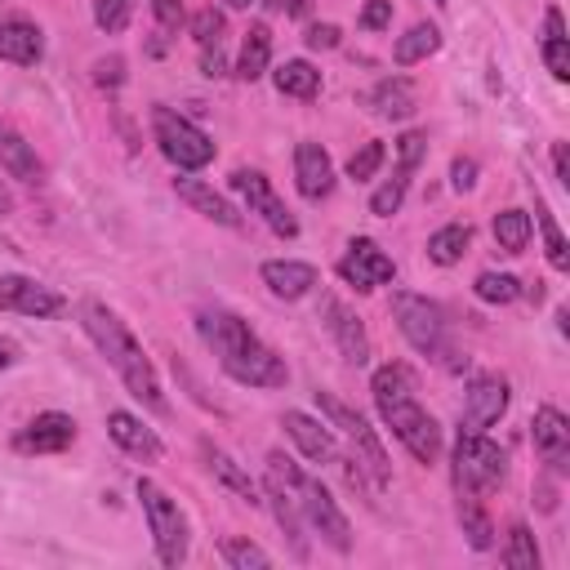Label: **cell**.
Instances as JSON below:
<instances>
[{
    "label": "cell",
    "mask_w": 570,
    "mask_h": 570,
    "mask_svg": "<svg viewBox=\"0 0 570 570\" xmlns=\"http://www.w3.org/2000/svg\"><path fill=\"white\" fill-rule=\"evenodd\" d=\"M71 442H77V419L62 410H45L14 437V451L19 455H62Z\"/></svg>",
    "instance_id": "obj_15"
},
{
    "label": "cell",
    "mask_w": 570,
    "mask_h": 570,
    "mask_svg": "<svg viewBox=\"0 0 570 570\" xmlns=\"http://www.w3.org/2000/svg\"><path fill=\"white\" fill-rule=\"evenodd\" d=\"M0 166H5L10 179H23V183H41V161L32 152V142L19 138L14 129L0 125Z\"/></svg>",
    "instance_id": "obj_25"
},
{
    "label": "cell",
    "mask_w": 570,
    "mask_h": 570,
    "mask_svg": "<svg viewBox=\"0 0 570 570\" xmlns=\"http://www.w3.org/2000/svg\"><path fill=\"white\" fill-rule=\"evenodd\" d=\"M392 317H397V330L406 334V343L428 356V362H437L442 371L459 375L468 371V356L459 362V352L451 343V326H446V312L428 299V295H414V290H397L392 295Z\"/></svg>",
    "instance_id": "obj_5"
},
{
    "label": "cell",
    "mask_w": 570,
    "mask_h": 570,
    "mask_svg": "<svg viewBox=\"0 0 570 570\" xmlns=\"http://www.w3.org/2000/svg\"><path fill=\"white\" fill-rule=\"evenodd\" d=\"M205 459H209V472L219 477L232 494H241L246 504H254V509L263 504V490H259V481H254V477H250V472H246V468H241L228 451H214V446H205Z\"/></svg>",
    "instance_id": "obj_24"
},
{
    "label": "cell",
    "mask_w": 570,
    "mask_h": 570,
    "mask_svg": "<svg viewBox=\"0 0 570 570\" xmlns=\"http://www.w3.org/2000/svg\"><path fill=\"white\" fill-rule=\"evenodd\" d=\"M490 228H494V241H499V250H504V254H522L531 246V232H535L526 209H499Z\"/></svg>",
    "instance_id": "obj_30"
},
{
    "label": "cell",
    "mask_w": 570,
    "mask_h": 570,
    "mask_svg": "<svg viewBox=\"0 0 570 570\" xmlns=\"http://www.w3.org/2000/svg\"><path fill=\"white\" fill-rule=\"evenodd\" d=\"M472 290H477L481 304H499V308H504V304H513L522 295V281L513 272H481L472 281Z\"/></svg>",
    "instance_id": "obj_32"
},
{
    "label": "cell",
    "mask_w": 570,
    "mask_h": 570,
    "mask_svg": "<svg viewBox=\"0 0 570 570\" xmlns=\"http://www.w3.org/2000/svg\"><path fill=\"white\" fill-rule=\"evenodd\" d=\"M272 86L285 94V99H317L321 94V71L308 62V58H290L272 71Z\"/></svg>",
    "instance_id": "obj_26"
},
{
    "label": "cell",
    "mask_w": 570,
    "mask_h": 570,
    "mask_svg": "<svg viewBox=\"0 0 570 570\" xmlns=\"http://www.w3.org/2000/svg\"><path fill=\"white\" fill-rule=\"evenodd\" d=\"M152 134H157V148L161 157L179 170V174H192V170H205L214 161V138L192 125L187 116L170 112V107H152Z\"/></svg>",
    "instance_id": "obj_6"
},
{
    "label": "cell",
    "mask_w": 570,
    "mask_h": 570,
    "mask_svg": "<svg viewBox=\"0 0 570 570\" xmlns=\"http://www.w3.org/2000/svg\"><path fill=\"white\" fill-rule=\"evenodd\" d=\"M14 362H19V347H14V343H10L5 334H0V375H5V371H10Z\"/></svg>",
    "instance_id": "obj_50"
},
{
    "label": "cell",
    "mask_w": 570,
    "mask_h": 570,
    "mask_svg": "<svg viewBox=\"0 0 570 570\" xmlns=\"http://www.w3.org/2000/svg\"><path fill=\"white\" fill-rule=\"evenodd\" d=\"M267 62H272V32L263 23H254L241 41V54H237V77L259 81V77H267Z\"/></svg>",
    "instance_id": "obj_27"
},
{
    "label": "cell",
    "mask_w": 570,
    "mask_h": 570,
    "mask_svg": "<svg viewBox=\"0 0 570 570\" xmlns=\"http://www.w3.org/2000/svg\"><path fill=\"white\" fill-rule=\"evenodd\" d=\"M472 246V228L468 224H446L437 228L433 237H428V259H433L437 267H455Z\"/></svg>",
    "instance_id": "obj_29"
},
{
    "label": "cell",
    "mask_w": 570,
    "mask_h": 570,
    "mask_svg": "<svg viewBox=\"0 0 570 570\" xmlns=\"http://www.w3.org/2000/svg\"><path fill=\"white\" fill-rule=\"evenodd\" d=\"M535 224H539V232H544V250H548V263H552L557 272H566V267H570V254H566V237H561L557 219H552V209L544 205V196H535Z\"/></svg>",
    "instance_id": "obj_33"
},
{
    "label": "cell",
    "mask_w": 570,
    "mask_h": 570,
    "mask_svg": "<svg viewBox=\"0 0 570 570\" xmlns=\"http://www.w3.org/2000/svg\"><path fill=\"white\" fill-rule=\"evenodd\" d=\"M371 392H375V406L384 414V423L392 428V437L419 459V464H437L442 455V423L419 406V384L414 375L401 366V362H388L375 371L371 379Z\"/></svg>",
    "instance_id": "obj_2"
},
{
    "label": "cell",
    "mask_w": 570,
    "mask_h": 570,
    "mask_svg": "<svg viewBox=\"0 0 570 570\" xmlns=\"http://www.w3.org/2000/svg\"><path fill=\"white\" fill-rule=\"evenodd\" d=\"M366 103H371V112H375V116H384V121H410V116H414V107H419L414 86H410L406 77H384V81L366 94Z\"/></svg>",
    "instance_id": "obj_23"
},
{
    "label": "cell",
    "mask_w": 570,
    "mask_h": 570,
    "mask_svg": "<svg viewBox=\"0 0 570 570\" xmlns=\"http://www.w3.org/2000/svg\"><path fill=\"white\" fill-rule=\"evenodd\" d=\"M224 23H228L224 10H214V5H209V10H196V14H192V41H196V45H219Z\"/></svg>",
    "instance_id": "obj_40"
},
{
    "label": "cell",
    "mask_w": 570,
    "mask_h": 570,
    "mask_svg": "<svg viewBox=\"0 0 570 570\" xmlns=\"http://www.w3.org/2000/svg\"><path fill=\"white\" fill-rule=\"evenodd\" d=\"M552 174L561 187H570V152H566V142H552Z\"/></svg>",
    "instance_id": "obj_49"
},
{
    "label": "cell",
    "mask_w": 570,
    "mask_h": 570,
    "mask_svg": "<svg viewBox=\"0 0 570 570\" xmlns=\"http://www.w3.org/2000/svg\"><path fill=\"white\" fill-rule=\"evenodd\" d=\"M219 552H224V561H228L232 570H267V566H272V557H267L259 544H250V539H224Z\"/></svg>",
    "instance_id": "obj_35"
},
{
    "label": "cell",
    "mask_w": 570,
    "mask_h": 570,
    "mask_svg": "<svg viewBox=\"0 0 570 570\" xmlns=\"http://www.w3.org/2000/svg\"><path fill=\"white\" fill-rule=\"evenodd\" d=\"M433 5H446V0H433Z\"/></svg>",
    "instance_id": "obj_53"
},
{
    "label": "cell",
    "mask_w": 570,
    "mask_h": 570,
    "mask_svg": "<svg viewBox=\"0 0 570 570\" xmlns=\"http://www.w3.org/2000/svg\"><path fill=\"white\" fill-rule=\"evenodd\" d=\"M152 14L166 32H179L187 23V10H183V0H152Z\"/></svg>",
    "instance_id": "obj_44"
},
{
    "label": "cell",
    "mask_w": 570,
    "mask_h": 570,
    "mask_svg": "<svg viewBox=\"0 0 570 570\" xmlns=\"http://www.w3.org/2000/svg\"><path fill=\"white\" fill-rule=\"evenodd\" d=\"M267 481H276L281 490H290V499L299 504V517H304L334 552H352V526H347L343 509L334 504V494H330L317 477H308L290 455L272 451V455H267Z\"/></svg>",
    "instance_id": "obj_4"
},
{
    "label": "cell",
    "mask_w": 570,
    "mask_h": 570,
    "mask_svg": "<svg viewBox=\"0 0 570 570\" xmlns=\"http://www.w3.org/2000/svg\"><path fill=\"white\" fill-rule=\"evenodd\" d=\"M504 566H509V570H539V548H535V535H531L526 526H513V531H509Z\"/></svg>",
    "instance_id": "obj_34"
},
{
    "label": "cell",
    "mask_w": 570,
    "mask_h": 570,
    "mask_svg": "<svg viewBox=\"0 0 570 570\" xmlns=\"http://www.w3.org/2000/svg\"><path fill=\"white\" fill-rule=\"evenodd\" d=\"M339 276L352 285V290L371 295V290H379V285H388V281L397 276V263H392L371 237H356V241L347 246V254L339 259Z\"/></svg>",
    "instance_id": "obj_12"
},
{
    "label": "cell",
    "mask_w": 570,
    "mask_h": 570,
    "mask_svg": "<svg viewBox=\"0 0 570 570\" xmlns=\"http://www.w3.org/2000/svg\"><path fill=\"white\" fill-rule=\"evenodd\" d=\"M379 166H384V142H379V138H371V142H362V148L352 152V161H347V179L366 183V179H375V174H379Z\"/></svg>",
    "instance_id": "obj_37"
},
{
    "label": "cell",
    "mask_w": 570,
    "mask_h": 570,
    "mask_svg": "<svg viewBox=\"0 0 570 570\" xmlns=\"http://www.w3.org/2000/svg\"><path fill=\"white\" fill-rule=\"evenodd\" d=\"M362 23L366 32H384V27H392V0H366V10H362Z\"/></svg>",
    "instance_id": "obj_43"
},
{
    "label": "cell",
    "mask_w": 570,
    "mask_h": 570,
    "mask_svg": "<svg viewBox=\"0 0 570 570\" xmlns=\"http://www.w3.org/2000/svg\"><path fill=\"white\" fill-rule=\"evenodd\" d=\"M0 58L14 67H36L45 58V36L23 14H0Z\"/></svg>",
    "instance_id": "obj_17"
},
{
    "label": "cell",
    "mask_w": 570,
    "mask_h": 570,
    "mask_svg": "<svg viewBox=\"0 0 570 570\" xmlns=\"http://www.w3.org/2000/svg\"><path fill=\"white\" fill-rule=\"evenodd\" d=\"M196 330L205 339V347L219 356V366L228 379L246 384V388H285L290 371H285L281 356L228 308H205L196 312Z\"/></svg>",
    "instance_id": "obj_1"
},
{
    "label": "cell",
    "mask_w": 570,
    "mask_h": 570,
    "mask_svg": "<svg viewBox=\"0 0 570 570\" xmlns=\"http://www.w3.org/2000/svg\"><path fill=\"white\" fill-rule=\"evenodd\" d=\"M201 71H205V77H214V81L228 77V58H224L219 45H201Z\"/></svg>",
    "instance_id": "obj_47"
},
{
    "label": "cell",
    "mask_w": 570,
    "mask_h": 570,
    "mask_svg": "<svg viewBox=\"0 0 570 570\" xmlns=\"http://www.w3.org/2000/svg\"><path fill=\"white\" fill-rule=\"evenodd\" d=\"M423 157H428V134H419V129H406L401 138H397V170H406V174H414L419 166H423Z\"/></svg>",
    "instance_id": "obj_39"
},
{
    "label": "cell",
    "mask_w": 570,
    "mask_h": 570,
    "mask_svg": "<svg viewBox=\"0 0 570 570\" xmlns=\"http://www.w3.org/2000/svg\"><path fill=\"white\" fill-rule=\"evenodd\" d=\"M94 86L99 90H121L125 86V58H99L94 62Z\"/></svg>",
    "instance_id": "obj_42"
},
{
    "label": "cell",
    "mask_w": 570,
    "mask_h": 570,
    "mask_svg": "<svg viewBox=\"0 0 570 570\" xmlns=\"http://www.w3.org/2000/svg\"><path fill=\"white\" fill-rule=\"evenodd\" d=\"M281 428L290 433V442H295L312 464H334V459H339V446H334L330 423H317V419L304 414V410H285Z\"/></svg>",
    "instance_id": "obj_21"
},
{
    "label": "cell",
    "mask_w": 570,
    "mask_h": 570,
    "mask_svg": "<svg viewBox=\"0 0 570 570\" xmlns=\"http://www.w3.org/2000/svg\"><path fill=\"white\" fill-rule=\"evenodd\" d=\"M0 308L5 312H19V317H36V321H49L67 308V299L58 290H49L45 281L36 276H23V272H5L0 276Z\"/></svg>",
    "instance_id": "obj_11"
},
{
    "label": "cell",
    "mask_w": 570,
    "mask_h": 570,
    "mask_svg": "<svg viewBox=\"0 0 570 570\" xmlns=\"http://www.w3.org/2000/svg\"><path fill=\"white\" fill-rule=\"evenodd\" d=\"M544 62H548V71L557 81H570V41H566V32L561 36H544Z\"/></svg>",
    "instance_id": "obj_41"
},
{
    "label": "cell",
    "mask_w": 570,
    "mask_h": 570,
    "mask_svg": "<svg viewBox=\"0 0 570 570\" xmlns=\"http://www.w3.org/2000/svg\"><path fill=\"white\" fill-rule=\"evenodd\" d=\"M455 486H459V494H490V490H499L504 486V477H509V455L499 451L486 433H459V442H455Z\"/></svg>",
    "instance_id": "obj_7"
},
{
    "label": "cell",
    "mask_w": 570,
    "mask_h": 570,
    "mask_svg": "<svg viewBox=\"0 0 570 570\" xmlns=\"http://www.w3.org/2000/svg\"><path fill=\"white\" fill-rule=\"evenodd\" d=\"M272 14H285V19H308L312 14V0H263Z\"/></svg>",
    "instance_id": "obj_48"
},
{
    "label": "cell",
    "mask_w": 570,
    "mask_h": 570,
    "mask_svg": "<svg viewBox=\"0 0 570 570\" xmlns=\"http://www.w3.org/2000/svg\"><path fill=\"white\" fill-rule=\"evenodd\" d=\"M321 321H326L330 339L339 343L343 362H352V366H366V362H371V334H366L362 317H356V312H352L343 299L326 295V299H321Z\"/></svg>",
    "instance_id": "obj_13"
},
{
    "label": "cell",
    "mask_w": 570,
    "mask_h": 570,
    "mask_svg": "<svg viewBox=\"0 0 570 570\" xmlns=\"http://www.w3.org/2000/svg\"><path fill=\"white\" fill-rule=\"evenodd\" d=\"M509 379L499 375H477L468 384V397H464V433H486L490 423L504 419L509 410Z\"/></svg>",
    "instance_id": "obj_14"
},
{
    "label": "cell",
    "mask_w": 570,
    "mask_h": 570,
    "mask_svg": "<svg viewBox=\"0 0 570 570\" xmlns=\"http://www.w3.org/2000/svg\"><path fill=\"white\" fill-rule=\"evenodd\" d=\"M129 19H134V0H94V23H99L107 36L125 32Z\"/></svg>",
    "instance_id": "obj_38"
},
{
    "label": "cell",
    "mask_w": 570,
    "mask_h": 570,
    "mask_svg": "<svg viewBox=\"0 0 570 570\" xmlns=\"http://www.w3.org/2000/svg\"><path fill=\"white\" fill-rule=\"evenodd\" d=\"M317 406H321V414L330 419V428H343L347 433V442L356 446V459L352 464H362L371 477H375V486H388V455H384V446H379V437H375V428L366 423V414H356L347 401H339L334 392H317Z\"/></svg>",
    "instance_id": "obj_9"
},
{
    "label": "cell",
    "mask_w": 570,
    "mask_h": 570,
    "mask_svg": "<svg viewBox=\"0 0 570 570\" xmlns=\"http://www.w3.org/2000/svg\"><path fill=\"white\" fill-rule=\"evenodd\" d=\"M339 27L334 23H312L308 32H304V41H308V49H339Z\"/></svg>",
    "instance_id": "obj_45"
},
{
    "label": "cell",
    "mask_w": 570,
    "mask_h": 570,
    "mask_svg": "<svg viewBox=\"0 0 570 570\" xmlns=\"http://www.w3.org/2000/svg\"><path fill=\"white\" fill-rule=\"evenodd\" d=\"M81 326H86V334L94 339V347L107 356V366L121 375V384L129 388V397H138L148 410L166 414L161 379H157V371H152V362H148V352H142L138 339L129 334V326H125L107 304H99V299H86V304H81Z\"/></svg>",
    "instance_id": "obj_3"
},
{
    "label": "cell",
    "mask_w": 570,
    "mask_h": 570,
    "mask_svg": "<svg viewBox=\"0 0 570 570\" xmlns=\"http://www.w3.org/2000/svg\"><path fill=\"white\" fill-rule=\"evenodd\" d=\"M138 499H142V513H148L161 566H183L187 561V517L179 513V504L148 477H138Z\"/></svg>",
    "instance_id": "obj_8"
},
{
    "label": "cell",
    "mask_w": 570,
    "mask_h": 570,
    "mask_svg": "<svg viewBox=\"0 0 570 570\" xmlns=\"http://www.w3.org/2000/svg\"><path fill=\"white\" fill-rule=\"evenodd\" d=\"M259 276H263L267 290H272L276 299H285V304L312 295L317 281H321L317 267H312V263H299V259H267V263L259 267Z\"/></svg>",
    "instance_id": "obj_18"
},
{
    "label": "cell",
    "mask_w": 570,
    "mask_h": 570,
    "mask_svg": "<svg viewBox=\"0 0 570 570\" xmlns=\"http://www.w3.org/2000/svg\"><path fill=\"white\" fill-rule=\"evenodd\" d=\"M535 451H539L544 464H552V472H566V464H570V419L557 406L535 410Z\"/></svg>",
    "instance_id": "obj_20"
},
{
    "label": "cell",
    "mask_w": 570,
    "mask_h": 570,
    "mask_svg": "<svg viewBox=\"0 0 570 570\" xmlns=\"http://www.w3.org/2000/svg\"><path fill=\"white\" fill-rule=\"evenodd\" d=\"M406 187H410V174L397 170V174L371 196V214H379V219H392V214L401 209V201H406Z\"/></svg>",
    "instance_id": "obj_36"
},
{
    "label": "cell",
    "mask_w": 570,
    "mask_h": 570,
    "mask_svg": "<svg viewBox=\"0 0 570 570\" xmlns=\"http://www.w3.org/2000/svg\"><path fill=\"white\" fill-rule=\"evenodd\" d=\"M107 433H112V442H116L125 455H134V459H142V464H161V459H166L161 437H157L138 414H129V410H112V414H107Z\"/></svg>",
    "instance_id": "obj_16"
},
{
    "label": "cell",
    "mask_w": 570,
    "mask_h": 570,
    "mask_svg": "<svg viewBox=\"0 0 570 570\" xmlns=\"http://www.w3.org/2000/svg\"><path fill=\"white\" fill-rule=\"evenodd\" d=\"M437 49H442V32H437L433 23H414L406 36H397L392 58H397V67H414V62H423V58H433Z\"/></svg>",
    "instance_id": "obj_28"
},
{
    "label": "cell",
    "mask_w": 570,
    "mask_h": 570,
    "mask_svg": "<svg viewBox=\"0 0 570 570\" xmlns=\"http://www.w3.org/2000/svg\"><path fill=\"white\" fill-rule=\"evenodd\" d=\"M174 192H179V201H187L196 214H205L209 224H219V228H241V209H237L224 192H214L209 183H201V179H174Z\"/></svg>",
    "instance_id": "obj_22"
},
{
    "label": "cell",
    "mask_w": 570,
    "mask_h": 570,
    "mask_svg": "<svg viewBox=\"0 0 570 570\" xmlns=\"http://www.w3.org/2000/svg\"><path fill=\"white\" fill-rule=\"evenodd\" d=\"M295 183L304 201H326L334 192V161L321 142H299L295 148Z\"/></svg>",
    "instance_id": "obj_19"
},
{
    "label": "cell",
    "mask_w": 570,
    "mask_h": 570,
    "mask_svg": "<svg viewBox=\"0 0 570 570\" xmlns=\"http://www.w3.org/2000/svg\"><path fill=\"white\" fill-rule=\"evenodd\" d=\"M459 526H464V535H468V544L477 548V552H486L490 544H494V526H490V517H486V509H481V499L477 494H459Z\"/></svg>",
    "instance_id": "obj_31"
},
{
    "label": "cell",
    "mask_w": 570,
    "mask_h": 570,
    "mask_svg": "<svg viewBox=\"0 0 570 570\" xmlns=\"http://www.w3.org/2000/svg\"><path fill=\"white\" fill-rule=\"evenodd\" d=\"M232 192L250 205V214H259V219L281 237V241H295L299 237V219L290 209H285V201L276 196V187L259 174V170H237L232 174Z\"/></svg>",
    "instance_id": "obj_10"
},
{
    "label": "cell",
    "mask_w": 570,
    "mask_h": 570,
    "mask_svg": "<svg viewBox=\"0 0 570 570\" xmlns=\"http://www.w3.org/2000/svg\"><path fill=\"white\" fill-rule=\"evenodd\" d=\"M228 5H232V10H250V5H254V0H228Z\"/></svg>",
    "instance_id": "obj_52"
},
{
    "label": "cell",
    "mask_w": 570,
    "mask_h": 570,
    "mask_svg": "<svg viewBox=\"0 0 570 570\" xmlns=\"http://www.w3.org/2000/svg\"><path fill=\"white\" fill-rule=\"evenodd\" d=\"M5 214H14V196H10L5 183H0V219H5Z\"/></svg>",
    "instance_id": "obj_51"
},
{
    "label": "cell",
    "mask_w": 570,
    "mask_h": 570,
    "mask_svg": "<svg viewBox=\"0 0 570 570\" xmlns=\"http://www.w3.org/2000/svg\"><path fill=\"white\" fill-rule=\"evenodd\" d=\"M451 187H455V192H472V187H477V161L455 157V166H451Z\"/></svg>",
    "instance_id": "obj_46"
}]
</instances>
